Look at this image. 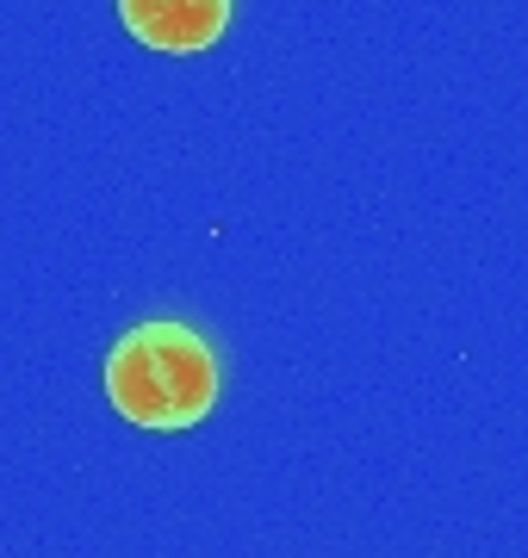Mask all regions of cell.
Returning a JSON list of instances; mask_svg holds the SVG:
<instances>
[{
  "label": "cell",
  "mask_w": 528,
  "mask_h": 558,
  "mask_svg": "<svg viewBox=\"0 0 528 558\" xmlns=\"http://www.w3.org/2000/svg\"><path fill=\"white\" fill-rule=\"evenodd\" d=\"M106 398L131 428L181 435L218 403V360L187 323H143L106 354Z\"/></svg>",
  "instance_id": "6da1fadb"
},
{
  "label": "cell",
  "mask_w": 528,
  "mask_h": 558,
  "mask_svg": "<svg viewBox=\"0 0 528 558\" xmlns=\"http://www.w3.org/2000/svg\"><path fill=\"white\" fill-rule=\"evenodd\" d=\"M124 32L149 50H168V57H193L205 44L224 38L230 25V0H119Z\"/></svg>",
  "instance_id": "7a4b0ae2"
}]
</instances>
